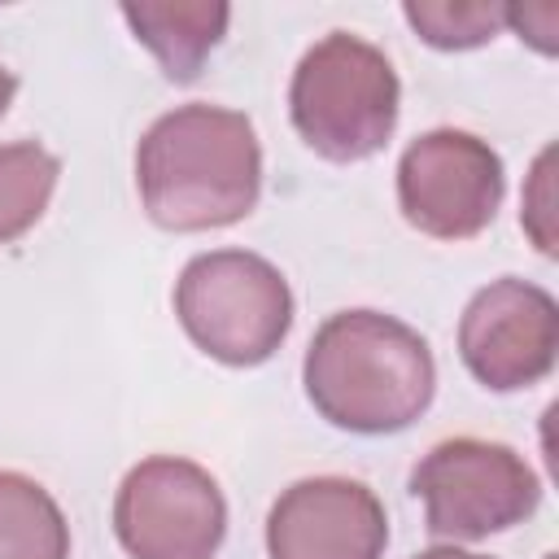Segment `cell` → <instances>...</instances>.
Here are the masks:
<instances>
[{
	"mask_svg": "<svg viewBox=\"0 0 559 559\" xmlns=\"http://www.w3.org/2000/svg\"><path fill=\"white\" fill-rule=\"evenodd\" d=\"M135 192L162 231H218L262 197V144L240 109L192 100L148 122L135 144Z\"/></svg>",
	"mask_w": 559,
	"mask_h": 559,
	"instance_id": "cell-1",
	"label": "cell"
},
{
	"mask_svg": "<svg viewBox=\"0 0 559 559\" xmlns=\"http://www.w3.org/2000/svg\"><path fill=\"white\" fill-rule=\"evenodd\" d=\"M301 384L332 428L384 437L432 406L437 362L411 323L380 310H336L310 336Z\"/></svg>",
	"mask_w": 559,
	"mask_h": 559,
	"instance_id": "cell-2",
	"label": "cell"
},
{
	"mask_svg": "<svg viewBox=\"0 0 559 559\" xmlns=\"http://www.w3.org/2000/svg\"><path fill=\"white\" fill-rule=\"evenodd\" d=\"M402 109V83L393 61L362 35L332 31L310 44L288 83V118L310 153L336 166L376 157Z\"/></svg>",
	"mask_w": 559,
	"mask_h": 559,
	"instance_id": "cell-3",
	"label": "cell"
},
{
	"mask_svg": "<svg viewBox=\"0 0 559 559\" xmlns=\"http://www.w3.org/2000/svg\"><path fill=\"white\" fill-rule=\"evenodd\" d=\"M175 314L188 341L214 362L258 367L288 341L293 288L262 253L210 249L179 271Z\"/></svg>",
	"mask_w": 559,
	"mask_h": 559,
	"instance_id": "cell-4",
	"label": "cell"
},
{
	"mask_svg": "<svg viewBox=\"0 0 559 559\" xmlns=\"http://www.w3.org/2000/svg\"><path fill=\"white\" fill-rule=\"evenodd\" d=\"M411 493L424 502L428 537L459 546L524 524L542 502V480L528 459L502 441L445 437L415 463Z\"/></svg>",
	"mask_w": 559,
	"mask_h": 559,
	"instance_id": "cell-5",
	"label": "cell"
},
{
	"mask_svg": "<svg viewBox=\"0 0 559 559\" xmlns=\"http://www.w3.org/2000/svg\"><path fill=\"white\" fill-rule=\"evenodd\" d=\"M502 192V157L472 131L432 127L397 157V210L419 236L454 245L480 236L498 218Z\"/></svg>",
	"mask_w": 559,
	"mask_h": 559,
	"instance_id": "cell-6",
	"label": "cell"
},
{
	"mask_svg": "<svg viewBox=\"0 0 559 559\" xmlns=\"http://www.w3.org/2000/svg\"><path fill=\"white\" fill-rule=\"evenodd\" d=\"M114 533L131 559H214L227 537V502L201 463L153 454L122 476Z\"/></svg>",
	"mask_w": 559,
	"mask_h": 559,
	"instance_id": "cell-7",
	"label": "cell"
},
{
	"mask_svg": "<svg viewBox=\"0 0 559 559\" xmlns=\"http://www.w3.org/2000/svg\"><path fill=\"white\" fill-rule=\"evenodd\" d=\"M559 306L520 275H502L472 293L459 319V358L489 393L533 389L555 371Z\"/></svg>",
	"mask_w": 559,
	"mask_h": 559,
	"instance_id": "cell-8",
	"label": "cell"
},
{
	"mask_svg": "<svg viewBox=\"0 0 559 559\" xmlns=\"http://www.w3.org/2000/svg\"><path fill=\"white\" fill-rule=\"evenodd\" d=\"M384 502L349 476H306L266 511L271 559H384Z\"/></svg>",
	"mask_w": 559,
	"mask_h": 559,
	"instance_id": "cell-9",
	"label": "cell"
},
{
	"mask_svg": "<svg viewBox=\"0 0 559 559\" xmlns=\"http://www.w3.org/2000/svg\"><path fill=\"white\" fill-rule=\"evenodd\" d=\"M122 22L157 57L170 83H192L227 35L231 9L210 0H140L122 4Z\"/></svg>",
	"mask_w": 559,
	"mask_h": 559,
	"instance_id": "cell-10",
	"label": "cell"
},
{
	"mask_svg": "<svg viewBox=\"0 0 559 559\" xmlns=\"http://www.w3.org/2000/svg\"><path fill=\"white\" fill-rule=\"evenodd\" d=\"M0 559H70V524L57 498L9 467H0Z\"/></svg>",
	"mask_w": 559,
	"mask_h": 559,
	"instance_id": "cell-11",
	"label": "cell"
},
{
	"mask_svg": "<svg viewBox=\"0 0 559 559\" xmlns=\"http://www.w3.org/2000/svg\"><path fill=\"white\" fill-rule=\"evenodd\" d=\"M57 179H61V162L44 144L35 140L0 144V245H13L44 218Z\"/></svg>",
	"mask_w": 559,
	"mask_h": 559,
	"instance_id": "cell-12",
	"label": "cell"
},
{
	"mask_svg": "<svg viewBox=\"0 0 559 559\" xmlns=\"http://www.w3.org/2000/svg\"><path fill=\"white\" fill-rule=\"evenodd\" d=\"M402 17L411 22V31L441 48V52H467L489 44L502 26H507V4H489V0H406Z\"/></svg>",
	"mask_w": 559,
	"mask_h": 559,
	"instance_id": "cell-13",
	"label": "cell"
},
{
	"mask_svg": "<svg viewBox=\"0 0 559 559\" xmlns=\"http://www.w3.org/2000/svg\"><path fill=\"white\" fill-rule=\"evenodd\" d=\"M550 166H555V148H542L537 153V162H533V175H528V183H524V210H520V223H524V231L533 236V245L546 253V258H555V175H550Z\"/></svg>",
	"mask_w": 559,
	"mask_h": 559,
	"instance_id": "cell-14",
	"label": "cell"
},
{
	"mask_svg": "<svg viewBox=\"0 0 559 559\" xmlns=\"http://www.w3.org/2000/svg\"><path fill=\"white\" fill-rule=\"evenodd\" d=\"M507 26L520 31V39H528L537 52H555V35H559V9L555 4H524V9H511L507 4Z\"/></svg>",
	"mask_w": 559,
	"mask_h": 559,
	"instance_id": "cell-15",
	"label": "cell"
},
{
	"mask_svg": "<svg viewBox=\"0 0 559 559\" xmlns=\"http://www.w3.org/2000/svg\"><path fill=\"white\" fill-rule=\"evenodd\" d=\"M415 559H489V555H472V550H459V546H432V550H419Z\"/></svg>",
	"mask_w": 559,
	"mask_h": 559,
	"instance_id": "cell-16",
	"label": "cell"
},
{
	"mask_svg": "<svg viewBox=\"0 0 559 559\" xmlns=\"http://www.w3.org/2000/svg\"><path fill=\"white\" fill-rule=\"evenodd\" d=\"M13 92H17V79H13V70L0 61V118L9 114V105H13Z\"/></svg>",
	"mask_w": 559,
	"mask_h": 559,
	"instance_id": "cell-17",
	"label": "cell"
}]
</instances>
